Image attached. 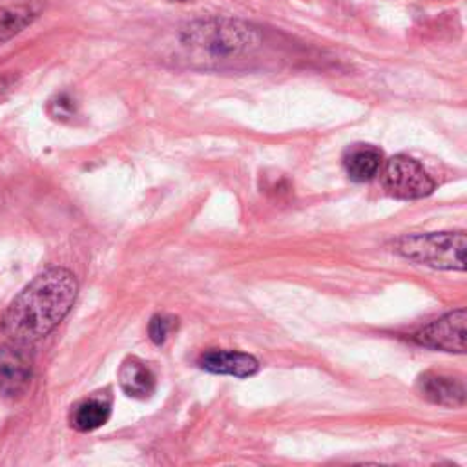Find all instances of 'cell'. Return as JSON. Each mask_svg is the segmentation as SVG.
I'll return each instance as SVG.
<instances>
[{
    "mask_svg": "<svg viewBox=\"0 0 467 467\" xmlns=\"http://www.w3.org/2000/svg\"><path fill=\"white\" fill-rule=\"evenodd\" d=\"M79 293L73 272L50 266L15 296L3 318L5 332L19 345L46 338L71 311Z\"/></svg>",
    "mask_w": 467,
    "mask_h": 467,
    "instance_id": "obj_1",
    "label": "cell"
},
{
    "mask_svg": "<svg viewBox=\"0 0 467 467\" xmlns=\"http://www.w3.org/2000/svg\"><path fill=\"white\" fill-rule=\"evenodd\" d=\"M465 232H434L406 236L395 243V250L420 265L442 270H465Z\"/></svg>",
    "mask_w": 467,
    "mask_h": 467,
    "instance_id": "obj_2",
    "label": "cell"
},
{
    "mask_svg": "<svg viewBox=\"0 0 467 467\" xmlns=\"http://www.w3.org/2000/svg\"><path fill=\"white\" fill-rule=\"evenodd\" d=\"M181 41L184 46L207 51L216 59L234 57L247 51L256 44V33L245 24L225 21V19H209L198 21L182 30Z\"/></svg>",
    "mask_w": 467,
    "mask_h": 467,
    "instance_id": "obj_3",
    "label": "cell"
},
{
    "mask_svg": "<svg viewBox=\"0 0 467 467\" xmlns=\"http://www.w3.org/2000/svg\"><path fill=\"white\" fill-rule=\"evenodd\" d=\"M384 186L397 200H424L434 192V181L427 170L409 155H395L386 163Z\"/></svg>",
    "mask_w": 467,
    "mask_h": 467,
    "instance_id": "obj_4",
    "label": "cell"
},
{
    "mask_svg": "<svg viewBox=\"0 0 467 467\" xmlns=\"http://www.w3.org/2000/svg\"><path fill=\"white\" fill-rule=\"evenodd\" d=\"M465 309L447 313L445 316L434 320L415 334V341L434 350L444 352H465Z\"/></svg>",
    "mask_w": 467,
    "mask_h": 467,
    "instance_id": "obj_5",
    "label": "cell"
},
{
    "mask_svg": "<svg viewBox=\"0 0 467 467\" xmlns=\"http://www.w3.org/2000/svg\"><path fill=\"white\" fill-rule=\"evenodd\" d=\"M32 361L23 349L0 347V397L6 400L23 398L32 386Z\"/></svg>",
    "mask_w": 467,
    "mask_h": 467,
    "instance_id": "obj_6",
    "label": "cell"
},
{
    "mask_svg": "<svg viewBox=\"0 0 467 467\" xmlns=\"http://www.w3.org/2000/svg\"><path fill=\"white\" fill-rule=\"evenodd\" d=\"M198 365L212 375H225L234 378H248L259 370V361L245 352L210 349L201 354Z\"/></svg>",
    "mask_w": 467,
    "mask_h": 467,
    "instance_id": "obj_7",
    "label": "cell"
},
{
    "mask_svg": "<svg viewBox=\"0 0 467 467\" xmlns=\"http://www.w3.org/2000/svg\"><path fill=\"white\" fill-rule=\"evenodd\" d=\"M119 386L126 397L146 400L155 391V375L145 361L128 356L119 369Z\"/></svg>",
    "mask_w": 467,
    "mask_h": 467,
    "instance_id": "obj_8",
    "label": "cell"
},
{
    "mask_svg": "<svg viewBox=\"0 0 467 467\" xmlns=\"http://www.w3.org/2000/svg\"><path fill=\"white\" fill-rule=\"evenodd\" d=\"M343 166L356 182L375 179L384 166V152L372 145H354L345 152Z\"/></svg>",
    "mask_w": 467,
    "mask_h": 467,
    "instance_id": "obj_9",
    "label": "cell"
},
{
    "mask_svg": "<svg viewBox=\"0 0 467 467\" xmlns=\"http://www.w3.org/2000/svg\"><path fill=\"white\" fill-rule=\"evenodd\" d=\"M420 395L438 406H463L465 404V388L460 380L449 378L444 375H424L418 380Z\"/></svg>",
    "mask_w": 467,
    "mask_h": 467,
    "instance_id": "obj_10",
    "label": "cell"
},
{
    "mask_svg": "<svg viewBox=\"0 0 467 467\" xmlns=\"http://www.w3.org/2000/svg\"><path fill=\"white\" fill-rule=\"evenodd\" d=\"M112 415V404L105 397H89L79 402L70 416V424L75 431L91 433L103 427Z\"/></svg>",
    "mask_w": 467,
    "mask_h": 467,
    "instance_id": "obj_11",
    "label": "cell"
},
{
    "mask_svg": "<svg viewBox=\"0 0 467 467\" xmlns=\"http://www.w3.org/2000/svg\"><path fill=\"white\" fill-rule=\"evenodd\" d=\"M39 14L41 10L28 3L0 8V46L28 30L39 19Z\"/></svg>",
    "mask_w": 467,
    "mask_h": 467,
    "instance_id": "obj_12",
    "label": "cell"
},
{
    "mask_svg": "<svg viewBox=\"0 0 467 467\" xmlns=\"http://www.w3.org/2000/svg\"><path fill=\"white\" fill-rule=\"evenodd\" d=\"M177 327V320L166 314H155L148 323V336L155 345H163Z\"/></svg>",
    "mask_w": 467,
    "mask_h": 467,
    "instance_id": "obj_13",
    "label": "cell"
},
{
    "mask_svg": "<svg viewBox=\"0 0 467 467\" xmlns=\"http://www.w3.org/2000/svg\"><path fill=\"white\" fill-rule=\"evenodd\" d=\"M48 114L53 117V119H70L73 117L75 114V105L73 101L66 96V93H61V96H57L55 99L50 101L48 105Z\"/></svg>",
    "mask_w": 467,
    "mask_h": 467,
    "instance_id": "obj_14",
    "label": "cell"
},
{
    "mask_svg": "<svg viewBox=\"0 0 467 467\" xmlns=\"http://www.w3.org/2000/svg\"><path fill=\"white\" fill-rule=\"evenodd\" d=\"M173 3H192V0H173Z\"/></svg>",
    "mask_w": 467,
    "mask_h": 467,
    "instance_id": "obj_15",
    "label": "cell"
}]
</instances>
